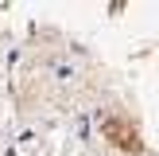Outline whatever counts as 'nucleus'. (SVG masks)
<instances>
[{
	"instance_id": "f257e3e1",
	"label": "nucleus",
	"mask_w": 159,
	"mask_h": 156,
	"mask_svg": "<svg viewBox=\"0 0 159 156\" xmlns=\"http://www.w3.org/2000/svg\"><path fill=\"white\" fill-rule=\"evenodd\" d=\"M101 133H105V137L113 140L116 148H124V152H140V148H144V140H140V129L128 121V117H120V113L105 117V121H101Z\"/></svg>"
}]
</instances>
